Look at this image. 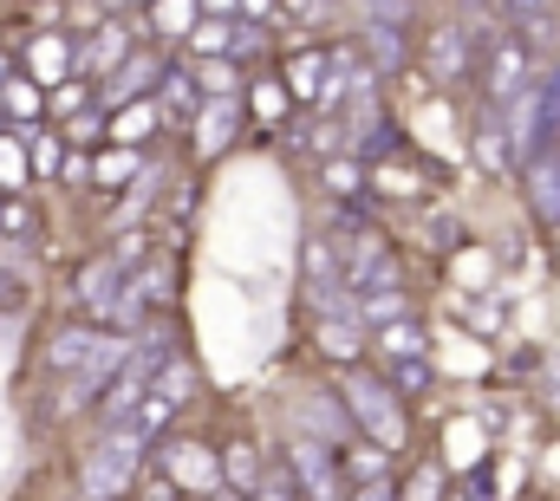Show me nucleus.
Listing matches in <instances>:
<instances>
[{"instance_id": "4be33fe9", "label": "nucleus", "mask_w": 560, "mask_h": 501, "mask_svg": "<svg viewBox=\"0 0 560 501\" xmlns=\"http://www.w3.org/2000/svg\"><path fill=\"white\" fill-rule=\"evenodd\" d=\"M405 313H411L405 287H392V293H372V300H359V319H365V326H378V333H385V326H398Z\"/></svg>"}, {"instance_id": "f8f14e48", "label": "nucleus", "mask_w": 560, "mask_h": 501, "mask_svg": "<svg viewBox=\"0 0 560 501\" xmlns=\"http://www.w3.org/2000/svg\"><path fill=\"white\" fill-rule=\"evenodd\" d=\"M469 66H476V53H469V39H463L456 26H443V33L430 39V79H436V85H456V79H463Z\"/></svg>"}, {"instance_id": "b1692460", "label": "nucleus", "mask_w": 560, "mask_h": 501, "mask_svg": "<svg viewBox=\"0 0 560 501\" xmlns=\"http://www.w3.org/2000/svg\"><path fill=\"white\" fill-rule=\"evenodd\" d=\"M378 346H385V359H418L423 352V326L418 319H398V326L378 333Z\"/></svg>"}, {"instance_id": "58836bf2", "label": "nucleus", "mask_w": 560, "mask_h": 501, "mask_svg": "<svg viewBox=\"0 0 560 501\" xmlns=\"http://www.w3.org/2000/svg\"><path fill=\"white\" fill-rule=\"evenodd\" d=\"M98 130H105V118H98V112H79V125H72V137H79V143H85V137H98Z\"/></svg>"}, {"instance_id": "473e14b6", "label": "nucleus", "mask_w": 560, "mask_h": 501, "mask_svg": "<svg viewBox=\"0 0 560 501\" xmlns=\"http://www.w3.org/2000/svg\"><path fill=\"white\" fill-rule=\"evenodd\" d=\"M59 46H66V39H33V72H39V79H52V72L66 66V53H59Z\"/></svg>"}, {"instance_id": "423d86ee", "label": "nucleus", "mask_w": 560, "mask_h": 501, "mask_svg": "<svg viewBox=\"0 0 560 501\" xmlns=\"http://www.w3.org/2000/svg\"><path fill=\"white\" fill-rule=\"evenodd\" d=\"M482 92H489V112H509V105L528 92V39H522V33H502V39L489 46Z\"/></svg>"}, {"instance_id": "9b49d317", "label": "nucleus", "mask_w": 560, "mask_h": 501, "mask_svg": "<svg viewBox=\"0 0 560 501\" xmlns=\"http://www.w3.org/2000/svg\"><path fill=\"white\" fill-rule=\"evenodd\" d=\"M150 79H163V66H156L150 53H131V59H125V66H118L112 79H105V105H112V112H125V105H138V92L150 85Z\"/></svg>"}, {"instance_id": "ea45409f", "label": "nucleus", "mask_w": 560, "mask_h": 501, "mask_svg": "<svg viewBox=\"0 0 560 501\" xmlns=\"http://www.w3.org/2000/svg\"><path fill=\"white\" fill-rule=\"evenodd\" d=\"M495 326H502V313H495V300H482L476 306V333H495Z\"/></svg>"}, {"instance_id": "c9c22d12", "label": "nucleus", "mask_w": 560, "mask_h": 501, "mask_svg": "<svg viewBox=\"0 0 560 501\" xmlns=\"http://www.w3.org/2000/svg\"><path fill=\"white\" fill-rule=\"evenodd\" d=\"M20 176H26V156H20V143L0 137V183H20Z\"/></svg>"}, {"instance_id": "7ed1b4c3", "label": "nucleus", "mask_w": 560, "mask_h": 501, "mask_svg": "<svg viewBox=\"0 0 560 501\" xmlns=\"http://www.w3.org/2000/svg\"><path fill=\"white\" fill-rule=\"evenodd\" d=\"M339 391H346V410H352V423L372 436V450H398V443L411 436V423H405V410H398V391H392L378 372H359V365H352Z\"/></svg>"}, {"instance_id": "9d476101", "label": "nucleus", "mask_w": 560, "mask_h": 501, "mask_svg": "<svg viewBox=\"0 0 560 501\" xmlns=\"http://www.w3.org/2000/svg\"><path fill=\"white\" fill-rule=\"evenodd\" d=\"M118 293H125V273H118V260H112V254H98V260H85V267H79V306L112 313V306H118Z\"/></svg>"}, {"instance_id": "412c9836", "label": "nucleus", "mask_w": 560, "mask_h": 501, "mask_svg": "<svg viewBox=\"0 0 560 501\" xmlns=\"http://www.w3.org/2000/svg\"><path fill=\"white\" fill-rule=\"evenodd\" d=\"M476 156H482L489 170H509V125H502V112H482V130H476Z\"/></svg>"}, {"instance_id": "e433bc0d", "label": "nucleus", "mask_w": 560, "mask_h": 501, "mask_svg": "<svg viewBox=\"0 0 560 501\" xmlns=\"http://www.w3.org/2000/svg\"><path fill=\"white\" fill-rule=\"evenodd\" d=\"M52 112L59 118H72V112H85V85L72 79V85H59V98H52Z\"/></svg>"}, {"instance_id": "7c9ffc66", "label": "nucleus", "mask_w": 560, "mask_h": 501, "mask_svg": "<svg viewBox=\"0 0 560 501\" xmlns=\"http://www.w3.org/2000/svg\"><path fill=\"white\" fill-rule=\"evenodd\" d=\"M398 501H443L436 469H411V482H405V496H398Z\"/></svg>"}, {"instance_id": "bb28decb", "label": "nucleus", "mask_w": 560, "mask_h": 501, "mask_svg": "<svg viewBox=\"0 0 560 501\" xmlns=\"http://www.w3.org/2000/svg\"><path fill=\"white\" fill-rule=\"evenodd\" d=\"M326 189H339V196H359V189H365V170H359L352 156H332V163H326Z\"/></svg>"}, {"instance_id": "20e7f679", "label": "nucleus", "mask_w": 560, "mask_h": 501, "mask_svg": "<svg viewBox=\"0 0 560 501\" xmlns=\"http://www.w3.org/2000/svg\"><path fill=\"white\" fill-rule=\"evenodd\" d=\"M300 287H306V306H313L319 326H359V300H352L346 273H339V254L326 248V242L306 248V260H300Z\"/></svg>"}, {"instance_id": "f257e3e1", "label": "nucleus", "mask_w": 560, "mask_h": 501, "mask_svg": "<svg viewBox=\"0 0 560 501\" xmlns=\"http://www.w3.org/2000/svg\"><path fill=\"white\" fill-rule=\"evenodd\" d=\"M326 248L339 254V273H346V287H352V300H372V293H392L398 287V260H392V242L365 222V215H346L339 229H332V242Z\"/></svg>"}, {"instance_id": "37998d69", "label": "nucleus", "mask_w": 560, "mask_h": 501, "mask_svg": "<svg viewBox=\"0 0 560 501\" xmlns=\"http://www.w3.org/2000/svg\"><path fill=\"white\" fill-rule=\"evenodd\" d=\"M170 496H176L170 482H150V496H143V501H170Z\"/></svg>"}, {"instance_id": "2f4dec72", "label": "nucleus", "mask_w": 560, "mask_h": 501, "mask_svg": "<svg viewBox=\"0 0 560 501\" xmlns=\"http://www.w3.org/2000/svg\"><path fill=\"white\" fill-rule=\"evenodd\" d=\"M150 20H156L163 33H196V20H202V13H196V7H156Z\"/></svg>"}, {"instance_id": "6ab92c4d", "label": "nucleus", "mask_w": 560, "mask_h": 501, "mask_svg": "<svg viewBox=\"0 0 560 501\" xmlns=\"http://www.w3.org/2000/svg\"><path fill=\"white\" fill-rule=\"evenodd\" d=\"M528 189H535V209L560 222V156H535L528 163Z\"/></svg>"}, {"instance_id": "4c0bfd02", "label": "nucleus", "mask_w": 560, "mask_h": 501, "mask_svg": "<svg viewBox=\"0 0 560 501\" xmlns=\"http://www.w3.org/2000/svg\"><path fill=\"white\" fill-rule=\"evenodd\" d=\"M26 170H46V176H52V170H59V143H52V137H39V143H33V156H26Z\"/></svg>"}, {"instance_id": "393cba45", "label": "nucleus", "mask_w": 560, "mask_h": 501, "mask_svg": "<svg viewBox=\"0 0 560 501\" xmlns=\"http://www.w3.org/2000/svg\"><path fill=\"white\" fill-rule=\"evenodd\" d=\"M346 476H352L359 489H378V482H385V450H372V443H359V450L346 456Z\"/></svg>"}, {"instance_id": "f3484780", "label": "nucleus", "mask_w": 560, "mask_h": 501, "mask_svg": "<svg viewBox=\"0 0 560 501\" xmlns=\"http://www.w3.org/2000/svg\"><path fill=\"white\" fill-rule=\"evenodd\" d=\"M222 482H235L242 496H261V489H268V476H261V456H255V443H235V450L222 456Z\"/></svg>"}, {"instance_id": "4468645a", "label": "nucleus", "mask_w": 560, "mask_h": 501, "mask_svg": "<svg viewBox=\"0 0 560 501\" xmlns=\"http://www.w3.org/2000/svg\"><path fill=\"white\" fill-rule=\"evenodd\" d=\"M131 53H138V46L125 39V26H105L98 39H85V53H79V72H118Z\"/></svg>"}, {"instance_id": "cd10ccee", "label": "nucleus", "mask_w": 560, "mask_h": 501, "mask_svg": "<svg viewBox=\"0 0 560 501\" xmlns=\"http://www.w3.org/2000/svg\"><path fill=\"white\" fill-rule=\"evenodd\" d=\"M392 391H430V365L418 359H392Z\"/></svg>"}, {"instance_id": "5701e85b", "label": "nucleus", "mask_w": 560, "mask_h": 501, "mask_svg": "<svg viewBox=\"0 0 560 501\" xmlns=\"http://www.w3.org/2000/svg\"><path fill=\"white\" fill-rule=\"evenodd\" d=\"M156 118H163V112H156L150 98H138V105H125V112L112 118V137H118V143H138V137H150V130H156Z\"/></svg>"}, {"instance_id": "aec40b11", "label": "nucleus", "mask_w": 560, "mask_h": 501, "mask_svg": "<svg viewBox=\"0 0 560 501\" xmlns=\"http://www.w3.org/2000/svg\"><path fill=\"white\" fill-rule=\"evenodd\" d=\"M229 20H235L229 7H222V13H209V20H196V33H189V46H196V59H229V33H235Z\"/></svg>"}, {"instance_id": "a18cd8bd", "label": "nucleus", "mask_w": 560, "mask_h": 501, "mask_svg": "<svg viewBox=\"0 0 560 501\" xmlns=\"http://www.w3.org/2000/svg\"><path fill=\"white\" fill-rule=\"evenodd\" d=\"M548 384H555V391H560V365H555V372H548Z\"/></svg>"}, {"instance_id": "79ce46f5", "label": "nucleus", "mask_w": 560, "mask_h": 501, "mask_svg": "<svg viewBox=\"0 0 560 501\" xmlns=\"http://www.w3.org/2000/svg\"><path fill=\"white\" fill-rule=\"evenodd\" d=\"M359 501H398V496H392V489L378 482V489H359Z\"/></svg>"}, {"instance_id": "72a5a7b5", "label": "nucleus", "mask_w": 560, "mask_h": 501, "mask_svg": "<svg viewBox=\"0 0 560 501\" xmlns=\"http://www.w3.org/2000/svg\"><path fill=\"white\" fill-rule=\"evenodd\" d=\"M202 85H209L215 98H229V92H235V66H229V59H202Z\"/></svg>"}, {"instance_id": "39448f33", "label": "nucleus", "mask_w": 560, "mask_h": 501, "mask_svg": "<svg viewBox=\"0 0 560 501\" xmlns=\"http://www.w3.org/2000/svg\"><path fill=\"white\" fill-rule=\"evenodd\" d=\"M138 456H143V436L138 430H105V443L92 450V463H85V496L112 501L131 489V476H138Z\"/></svg>"}, {"instance_id": "f704fd0d", "label": "nucleus", "mask_w": 560, "mask_h": 501, "mask_svg": "<svg viewBox=\"0 0 560 501\" xmlns=\"http://www.w3.org/2000/svg\"><path fill=\"white\" fill-rule=\"evenodd\" d=\"M255 105H261V118H280V112H287V85H280V79H261V85H255Z\"/></svg>"}, {"instance_id": "2eb2a0df", "label": "nucleus", "mask_w": 560, "mask_h": 501, "mask_svg": "<svg viewBox=\"0 0 560 501\" xmlns=\"http://www.w3.org/2000/svg\"><path fill=\"white\" fill-rule=\"evenodd\" d=\"M280 85H287V98H300V105H319V92H326V59H319V53H293Z\"/></svg>"}, {"instance_id": "6e6552de", "label": "nucleus", "mask_w": 560, "mask_h": 501, "mask_svg": "<svg viewBox=\"0 0 560 501\" xmlns=\"http://www.w3.org/2000/svg\"><path fill=\"white\" fill-rule=\"evenodd\" d=\"M163 482L170 489H215L222 482V456L215 450H202V443H170V456H163Z\"/></svg>"}, {"instance_id": "a211bd4d", "label": "nucleus", "mask_w": 560, "mask_h": 501, "mask_svg": "<svg viewBox=\"0 0 560 501\" xmlns=\"http://www.w3.org/2000/svg\"><path fill=\"white\" fill-rule=\"evenodd\" d=\"M163 300V273H138V280H125V293H118V306H112V319H143L150 306Z\"/></svg>"}, {"instance_id": "0eeeda50", "label": "nucleus", "mask_w": 560, "mask_h": 501, "mask_svg": "<svg viewBox=\"0 0 560 501\" xmlns=\"http://www.w3.org/2000/svg\"><path fill=\"white\" fill-rule=\"evenodd\" d=\"M359 26H365V46H372V66L378 72H398L405 66V7H365L359 13Z\"/></svg>"}, {"instance_id": "ddd939ff", "label": "nucleus", "mask_w": 560, "mask_h": 501, "mask_svg": "<svg viewBox=\"0 0 560 501\" xmlns=\"http://www.w3.org/2000/svg\"><path fill=\"white\" fill-rule=\"evenodd\" d=\"M235 125H242V105H235V98H209V105L196 112V150L215 156V150L235 137Z\"/></svg>"}, {"instance_id": "dca6fc26", "label": "nucleus", "mask_w": 560, "mask_h": 501, "mask_svg": "<svg viewBox=\"0 0 560 501\" xmlns=\"http://www.w3.org/2000/svg\"><path fill=\"white\" fill-rule=\"evenodd\" d=\"M156 112H170V118H196V112H202V98H196V79L170 66V72L156 79Z\"/></svg>"}, {"instance_id": "a19ab883", "label": "nucleus", "mask_w": 560, "mask_h": 501, "mask_svg": "<svg viewBox=\"0 0 560 501\" xmlns=\"http://www.w3.org/2000/svg\"><path fill=\"white\" fill-rule=\"evenodd\" d=\"M0 300H7V313H13V306H20V300H26V287H20V280H13V273H0Z\"/></svg>"}, {"instance_id": "1a4fd4ad", "label": "nucleus", "mask_w": 560, "mask_h": 501, "mask_svg": "<svg viewBox=\"0 0 560 501\" xmlns=\"http://www.w3.org/2000/svg\"><path fill=\"white\" fill-rule=\"evenodd\" d=\"M293 476H300L306 501H339V463L326 456V443L293 436Z\"/></svg>"}, {"instance_id": "c756f323", "label": "nucleus", "mask_w": 560, "mask_h": 501, "mask_svg": "<svg viewBox=\"0 0 560 501\" xmlns=\"http://www.w3.org/2000/svg\"><path fill=\"white\" fill-rule=\"evenodd\" d=\"M0 98H7V112H13V118H39V92H33L26 79H13Z\"/></svg>"}, {"instance_id": "a878e982", "label": "nucleus", "mask_w": 560, "mask_h": 501, "mask_svg": "<svg viewBox=\"0 0 560 501\" xmlns=\"http://www.w3.org/2000/svg\"><path fill=\"white\" fill-rule=\"evenodd\" d=\"M319 346H326L339 365H359V326H319Z\"/></svg>"}, {"instance_id": "c03bdc74", "label": "nucleus", "mask_w": 560, "mask_h": 501, "mask_svg": "<svg viewBox=\"0 0 560 501\" xmlns=\"http://www.w3.org/2000/svg\"><path fill=\"white\" fill-rule=\"evenodd\" d=\"M255 501H293V496H280V489H261V496H255Z\"/></svg>"}, {"instance_id": "f03ea898", "label": "nucleus", "mask_w": 560, "mask_h": 501, "mask_svg": "<svg viewBox=\"0 0 560 501\" xmlns=\"http://www.w3.org/2000/svg\"><path fill=\"white\" fill-rule=\"evenodd\" d=\"M502 125H509V150L515 156H555V143H560V66L555 72H541L509 112H502Z\"/></svg>"}, {"instance_id": "c85d7f7f", "label": "nucleus", "mask_w": 560, "mask_h": 501, "mask_svg": "<svg viewBox=\"0 0 560 501\" xmlns=\"http://www.w3.org/2000/svg\"><path fill=\"white\" fill-rule=\"evenodd\" d=\"M92 176H98V183H125V176H138V150H112V156H98Z\"/></svg>"}]
</instances>
